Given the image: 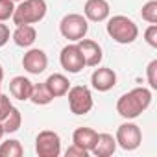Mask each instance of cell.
Returning a JSON list of instances; mask_svg holds the SVG:
<instances>
[{"label": "cell", "mask_w": 157, "mask_h": 157, "mask_svg": "<svg viewBox=\"0 0 157 157\" xmlns=\"http://www.w3.org/2000/svg\"><path fill=\"white\" fill-rule=\"evenodd\" d=\"M115 150H117V140H115V137L109 135V133H98L96 144H94V148L91 150V153L96 155V157H109V155L115 153Z\"/></svg>", "instance_id": "2e32d148"}, {"label": "cell", "mask_w": 157, "mask_h": 157, "mask_svg": "<svg viewBox=\"0 0 157 157\" xmlns=\"http://www.w3.org/2000/svg\"><path fill=\"white\" fill-rule=\"evenodd\" d=\"M35 151L39 157H59L61 155V137L50 129L41 131L35 139Z\"/></svg>", "instance_id": "52a82bcc"}, {"label": "cell", "mask_w": 157, "mask_h": 157, "mask_svg": "<svg viewBox=\"0 0 157 157\" xmlns=\"http://www.w3.org/2000/svg\"><path fill=\"white\" fill-rule=\"evenodd\" d=\"M96 139H98V133H96L93 128H78V129H74V133H72V142H74L76 146L87 150L89 153H91V150L94 148Z\"/></svg>", "instance_id": "9a60e30c"}, {"label": "cell", "mask_w": 157, "mask_h": 157, "mask_svg": "<svg viewBox=\"0 0 157 157\" xmlns=\"http://www.w3.org/2000/svg\"><path fill=\"white\" fill-rule=\"evenodd\" d=\"M78 48L82 50L83 54V59H85V67H98L102 63V57H104V52H102V46L93 41V39H80L76 43Z\"/></svg>", "instance_id": "8fae6325"}, {"label": "cell", "mask_w": 157, "mask_h": 157, "mask_svg": "<svg viewBox=\"0 0 157 157\" xmlns=\"http://www.w3.org/2000/svg\"><path fill=\"white\" fill-rule=\"evenodd\" d=\"M59 63L68 74H78L85 68V59L78 44H67L59 54Z\"/></svg>", "instance_id": "ba28073f"}, {"label": "cell", "mask_w": 157, "mask_h": 157, "mask_svg": "<svg viewBox=\"0 0 157 157\" xmlns=\"http://www.w3.org/2000/svg\"><path fill=\"white\" fill-rule=\"evenodd\" d=\"M10 37H11V32H10V28H8L6 24H2V22H0V48L8 44Z\"/></svg>", "instance_id": "4316f807"}, {"label": "cell", "mask_w": 157, "mask_h": 157, "mask_svg": "<svg viewBox=\"0 0 157 157\" xmlns=\"http://www.w3.org/2000/svg\"><path fill=\"white\" fill-rule=\"evenodd\" d=\"M2 124V128H4V133H15V131H19V128H21V124H22V115H21V111L17 109V107H11V111H10V115L0 122Z\"/></svg>", "instance_id": "ffe728a7"}, {"label": "cell", "mask_w": 157, "mask_h": 157, "mask_svg": "<svg viewBox=\"0 0 157 157\" xmlns=\"http://www.w3.org/2000/svg\"><path fill=\"white\" fill-rule=\"evenodd\" d=\"M0 94H2V82H0Z\"/></svg>", "instance_id": "f546056e"}, {"label": "cell", "mask_w": 157, "mask_h": 157, "mask_svg": "<svg viewBox=\"0 0 157 157\" xmlns=\"http://www.w3.org/2000/svg\"><path fill=\"white\" fill-rule=\"evenodd\" d=\"M11 107H13V104H11L10 96H6V94H0V122H2V120H4V118L10 115Z\"/></svg>", "instance_id": "d4e9b609"}, {"label": "cell", "mask_w": 157, "mask_h": 157, "mask_svg": "<svg viewBox=\"0 0 157 157\" xmlns=\"http://www.w3.org/2000/svg\"><path fill=\"white\" fill-rule=\"evenodd\" d=\"M11 39H13V43L17 46L30 48L35 43V39H37V32H35V28L32 24H19L17 30L11 33Z\"/></svg>", "instance_id": "5bb4252c"}, {"label": "cell", "mask_w": 157, "mask_h": 157, "mask_svg": "<svg viewBox=\"0 0 157 157\" xmlns=\"http://www.w3.org/2000/svg\"><path fill=\"white\" fill-rule=\"evenodd\" d=\"M54 100L52 93L48 91L46 83H33L32 94H30V102H33L35 105H48Z\"/></svg>", "instance_id": "ac0fdd59"}, {"label": "cell", "mask_w": 157, "mask_h": 157, "mask_svg": "<svg viewBox=\"0 0 157 157\" xmlns=\"http://www.w3.org/2000/svg\"><path fill=\"white\" fill-rule=\"evenodd\" d=\"M83 13H85V19L91 22H104L109 19L111 8L107 0H87L83 6Z\"/></svg>", "instance_id": "7c38bea8"}, {"label": "cell", "mask_w": 157, "mask_h": 157, "mask_svg": "<svg viewBox=\"0 0 157 157\" xmlns=\"http://www.w3.org/2000/svg\"><path fill=\"white\" fill-rule=\"evenodd\" d=\"M4 135H6V133H4V128H2V124H0V140H2Z\"/></svg>", "instance_id": "f1b7e54d"}, {"label": "cell", "mask_w": 157, "mask_h": 157, "mask_svg": "<svg viewBox=\"0 0 157 157\" xmlns=\"http://www.w3.org/2000/svg\"><path fill=\"white\" fill-rule=\"evenodd\" d=\"M13 2H22V0H13Z\"/></svg>", "instance_id": "4dcf8cb0"}, {"label": "cell", "mask_w": 157, "mask_h": 157, "mask_svg": "<svg viewBox=\"0 0 157 157\" xmlns=\"http://www.w3.org/2000/svg\"><path fill=\"white\" fill-rule=\"evenodd\" d=\"M146 78H148V83L150 89H157V59L150 61L146 67Z\"/></svg>", "instance_id": "603a6c76"}, {"label": "cell", "mask_w": 157, "mask_h": 157, "mask_svg": "<svg viewBox=\"0 0 157 157\" xmlns=\"http://www.w3.org/2000/svg\"><path fill=\"white\" fill-rule=\"evenodd\" d=\"M117 146H120L126 151H133L140 146L142 142V131L135 122H124L117 129Z\"/></svg>", "instance_id": "8992f818"}, {"label": "cell", "mask_w": 157, "mask_h": 157, "mask_svg": "<svg viewBox=\"0 0 157 157\" xmlns=\"http://www.w3.org/2000/svg\"><path fill=\"white\" fill-rule=\"evenodd\" d=\"M59 32H61V35L65 39L78 43L80 39H83L87 35V32H89V21L83 15H80V13H68V15H65L61 19Z\"/></svg>", "instance_id": "277c9868"}, {"label": "cell", "mask_w": 157, "mask_h": 157, "mask_svg": "<svg viewBox=\"0 0 157 157\" xmlns=\"http://www.w3.org/2000/svg\"><path fill=\"white\" fill-rule=\"evenodd\" d=\"M91 85L98 93H107L117 85V72L109 67H98L94 68L91 76Z\"/></svg>", "instance_id": "30bf717a"}, {"label": "cell", "mask_w": 157, "mask_h": 157, "mask_svg": "<svg viewBox=\"0 0 157 157\" xmlns=\"http://www.w3.org/2000/svg\"><path fill=\"white\" fill-rule=\"evenodd\" d=\"M107 35L118 44H131L139 37V26L126 15H115L107 21Z\"/></svg>", "instance_id": "7a4b0ae2"}, {"label": "cell", "mask_w": 157, "mask_h": 157, "mask_svg": "<svg viewBox=\"0 0 157 157\" xmlns=\"http://www.w3.org/2000/svg\"><path fill=\"white\" fill-rule=\"evenodd\" d=\"M65 155H67V157H87V155H89V151H87V150H83V148H80V146H76V144L72 142V146L65 151Z\"/></svg>", "instance_id": "484cf974"}, {"label": "cell", "mask_w": 157, "mask_h": 157, "mask_svg": "<svg viewBox=\"0 0 157 157\" xmlns=\"http://www.w3.org/2000/svg\"><path fill=\"white\" fill-rule=\"evenodd\" d=\"M15 2L13 0H0V22H6L13 17Z\"/></svg>", "instance_id": "7402d4cb"}, {"label": "cell", "mask_w": 157, "mask_h": 157, "mask_svg": "<svg viewBox=\"0 0 157 157\" xmlns=\"http://www.w3.org/2000/svg\"><path fill=\"white\" fill-rule=\"evenodd\" d=\"M150 104H151V91L146 87H135L129 93H124L117 100V113L126 120H133L140 117L150 107Z\"/></svg>", "instance_id": "6da1fadb"}, {"label": "cell", "mask_w": 157, "mask_h": 157, "mask_svg": "<svg viewBox=\"0 0 157 157\" xmlns=\"http://www.w3.org/2000/svg\"><path fill=\"white\" fill-rule=\"evenodd\" d=\"M32 89H33V83L24 76H15L13 80L10 82V93L13 98L21 100V102H26L30 100V94H32Z\"/></svg>", "instance_id": "4fadbf2b"}, {"label": "cell", "mask_w": 157, "mask_h": 157, "mask_svg": "<svg viewBox=\"0 0 157 157\" xmlns=\"http://www.w3.org/2000/svg\"><path fill=\"white\" fill-rule=\"evenodd\" d=\"M22 67L30 74H35V76L43 74L46 70V67H48V57H46L44 50H41V48H30L24 54V57H22Z\"/></svg>", "instance_id": "9c48e42d"}, {"label": "cell", "mask_w": 157, "mask_h": 157, "mask_svg": "<svg viewBox=\"0 0 157 157\" xmlns=\"http://www.w3.org/2000/svg\"><path fill=\"white\" fill-rule=\"evenodd\" d=\"M46 11H48L46 0H22V2H19V6H15L11 19L17 26L19 24H35L46 17Z\"/></svg>", "instance_id": "3957f363"}, {"label": "cell", "mask_w": 157, "mask_h": 157, "mask_svg": "<svg viewBox=\"0 0 157 157\" xmlns=\"http://www.w3.org/2000/svg\"><path fill=\"white\" fill-rule=\"evenodd\" d=\"M68 96V107L74 115H87L93 109V94L91 89L85 85H74L67 93Z\"/></svg>", "instance_id": "5b68a950"}, {"label": "cell", "mask_w": 157, "mask_h": 157, "mask_svg": "<svg viewBox=\"0 0 157 157\" xmlns=\"http://www.w3.org/2000/svg\"><path fill=\"white\" fill-rule=\"evenodd\" d=\"M144 39L151 48H157V24H150L144 30Z\"/></svg>", "instance_id": "cb8c5ba5"}, {"label": "cell", "mask_w": 157, "mask_h": 157, "mask_svg": "<svg viewBox=\"0 0 157 157\" xmlns=\"http://www.w3.org/2000/svg\"><path fill=\"white\" fill-rule=\"evenodd\" d=\"M4 80V68H2V65H0V82Z\"/></svg>", "instance_id": "83f0119b"}, {"label": "cell", "mask_w": 157, "mask_h": 157, "mask_svg": "<svg viewBox=\"0 0 157 157\" xmlns=\"http://www.w3.org/2000/svg\"><path fill=\"white\" fill-rule=\"evenodd\" d=\"M46 87L48 91L52 93L54 98H59V96H65L70 89V82H68V78L63 76V74H50L46 78Z\"/></svg>", "instance_id": "e0dca14e"}, {"label": "cell", "mask_w": 157, "mask_h": 157, "mask_svg": "<svg viewBox=\"0 0 157 157\" xmlns=\"http://www.w3.org/2000/svg\"><path fill=\"white\" fill-rule=\"evenodd\" d=\"M22 153H24V148L17 139H8L4 142H0V157H21Z\"/></svg>", "instance_id": "d6986e66"}, {"label": "cell", "mask_w": 157, "mask_h": 157, "mask_svg": "<svg viewBox=\"0 0 157 157\" xmlns=\"http://www.w3.org/2000/svg\"><path fill=\"white\" fill-rule=\"evenodd\" d=\"M140 17H142V21H146L150 24H157V0H150V2H146L142 6Z\"/></svg>", "instance_id": "44dd1931"}]
</instances>
